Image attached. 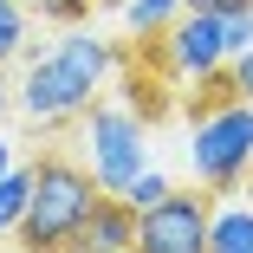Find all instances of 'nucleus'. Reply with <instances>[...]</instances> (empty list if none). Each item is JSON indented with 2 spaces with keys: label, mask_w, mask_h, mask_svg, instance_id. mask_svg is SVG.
Segmentation results:
<instances>
[{
  "label": "nucleus",
  "mask_w": 253,
  "mask_h": 253,
  "mask_svg": "<svg viewBox=\"0 0 253 253\" xmlns=\"http://www.w3.org/2000/svg\"><path fill=\"white\" fill-rule=\"evenodd\" d=\"M20 7H26L33 20H45V26H84L97 0H20Z\"/></svg>",
  "instance_id": "nucleus-13"
},
{
  "label": "nucleus",
  "mask_w": 253,
  "mask_h": 253,
  "mask_svg": "<svg viewBox=\"0 0 253 253\" xmlns=\"http://www.w3.org/2000/svg\"><path fill=\"white\" fill-rule=\"evenodd\" d=\"M234 78H227V65L221 72H208V78H195V91H188V124L195 117H208V111H221V104H234Z\"/></svg>",
  "instance_id": "nucleus-12"
},
{
  "label": "nucleus",
  "mask_w": 253,
  "mask_h": 253,
  "mask_svg": "<svg viewBox=\"0 0 253 253\" xmlns=\"http://www.w3.org/2000/svg\"><path fill=\"white\" fill-rule=\"evenodd\" d=\"M169 188H175V182H169L163 169H143V175H130V188H124V201H130V208L143 214V208H156V201H163Z\"/></svg>",
  "instance_id": "nucleus-14"
},
{
  "label": "nucleus",
  "mask_w": 253,
  "mask_h": 253,
  "mask_svg": "<svg viewBox=\"0 0 253 253\" xmlns=\"http://www.w3.org/2000/svg\"><path fill=\"white\" fill-rule=\"evenodd\" d=\"M26 39H33V13L20 0H0V65L26 59Z\"/></svg>",
  "instance_id": "nucleus-11"
},
{
  "label": "nucleus",
  "mask_w": 253,
  "mask_h": 253,
  "mask_svg": "<svg viewBox=\"0 0 253 253\" xmlns=\"http://www.w3.org/2000/svg\"><path fill=\"white\" fill-rule=\"evenodd\" d=\"M208 214L214 195L169 188L156 208L136 214V253H208Z\"/></svg>",
  "instance_id": "nucleus-5"
},
{
  "label": "nucleus",
  "mask_w": 253,
  "mask_h": 253,
  "mask_svg": "<svg viewBox=\"0 0 253 253\" xmlns=\"http://www.w3.org/2000/svg\"><path fill=\"white\" fill-rule=\"evenodd\" d=\"M97 7H124V0H97Z\"/></svg>",
  "instance_id": "nucleus-21"
},
{
  "label": "nucleus",
  "mask_w": 253,
  "mask_h": 253,
  "mask_svg": "<svg viewBox=\"0 0 253 253\" xmlns=\"http://www.w3.org/2000/svg\"><path fill=\"white\" fill-rule=\"evenodd\" d=\"M78 124H84V169H91V182L104 195H124L130 175L149 169V124L130 104H97V97H91V111Z\"/></svg>",
  "instance_id": "nucleus-4"
},
{
  "label": "nucleus",
  "mask_w": 253,
  "mask_h": 253,
  "mask_svg": "<svg viewBox=\"0 0 253 253\" xmlns=\"http://www.w3.org/2000/svg\"><path fill=\"white\" fill-rule=\"evenodd\" d=\"M0 253H26V247H20V240H13V247H0Z\"/></svg>",
  "instance_id": "nucleus-20"
},
{
  "label": "nucleus",
  "mask_w": 253,
  "mask_h": 253,
  "mask_svg": "<svg viewBox=\"0 0 253 253\" xmlns=\"http://www.w3.org/2000/svg\"><path fill=\"white\" fill-rule=\"evenodd\" d=\"M7 169H13V143L0 136V175H7Z\"/></svg>",
  "instance_id": "nucleus-19"
},
{
  "label": "nucleus",
  "mask_w": 253,
  "mask_h": 253,
  "mask_svg": "<svg viewBox=\"0 0 253 253\" xmlns=\"http://www.w3.org/2000/svg\"><path fill=\"white\" fill-rule=\"evenodd\" d=\"M26 195H33V169H26V163H13L7 175H0V240H13L20 214H26Z\"/></svg>",
  "instance_id": "nucleus-10"
},
{
  "label": "nucleus",
  "mask_w": 253,
  "mask_h": 253,
  "mask_svg": "<svg viewBox=\"0 0 253 253\" xmlns=\"http://www.w3.org/2000/svg\"><path fill=\"white\" fill-rule=\"evenodd\" d=\"M227 78H234V91H240L247 104H253V45H247V52H234V59H227Z\"/></svg>",
  "instance_id": "nucleus-16"
},
{
  "label": "nucleus",
  "mask_w": 253,
  "mask_h": 253,
  "mask_svg": "<svg viewBox=\"0 0 253 253\" xmlns=\"http://www.w3.org/2000/svg\"><path fill=\"white\" fill-rule=\"evenodd\" d=\"M188 13H240V7H253V0H182Z\"/></svg>",
  "instance_id": "nucleus-17"
},
{
  "label": "nucleus",
  "mask_w": 253,
  "mask_h": 253,
  "mask_svg": "<svg viewBox=\"0 0 253 253\" xmlns=\"http://www.w3.org/2000/svg\"><path fill=\"white\" fill-rule=\"evenodd\" d=\"M33 169V195H26V214L13 227V240L26 253H65L72 234L84 227L91 201H97V182L78 156H65V149H45V156L26 163Z\"/></svg>",
  "instance_id": "nucleus-2"
},
{
  "label": "nucleus",
  "mask_w": 253,
  "mask_h": 253,
  "mask_svg": "<svg viewBox=\"0 0 253 253\" xmlns=\"http://www.w3.org/2000/svg\"><path fill=\"white\" fill-rule=\"evenodd\" d=\"M188 169L208 195H234L247 188V169H253V104L234 97V104L195 117V136H188Z\"/></svg>",
  "instance_id": "nucleus-3"
},
{
  "label": "nucleus",
  "mask_w": 253,
  "mask_h": 253,
  "mask_svg": "<svg viewBox=\"0 0 253 253\" xmlns=\"http://www.w3.org/2000/svg\"><path fill=\"white\" fill-rule=\"evenodd\" d=\"M124 253H136V247H124Z\"/></svg>",
  "instance_id": "nucleus-23"
},
{
  "label": "nucleus",
  "mask_w": 253,
  "mask_h": 253,
  "mask_svg": "<svg viewBox=\"0 0 253 253\" xmlns=\"http://www.w3.org/2000/svg\"><path fill=\"white\" fill-rule=\"evenodd\" d=\"M124 26L136 33V39H163L169 26H175V13H182V0H124Z\"/></svg>",
  "instance_id": "nucleus-9"
},
{
  "label": "nucleus",
  "mask_w": 253,
  "mask_h": 253,
  "mask_svg": "<svg viewBox=\"0 0 253 253\" xmlns=\"http://www.w3.org/2000/svg\"><path fill=\"white\" fill-rule=\"evenodd\" d=\"M208 253H253V208H214L208 214Z\"/></svg>",
  "instance_id": "nucleus-8"
},
{
  "label": "nucleus",
  "mask_w": 253,
  "mask_h": 253,
  "mask_svg": "<svg viewBox=\"0 0 253 253\" xmlns=\"http://www.w3.org/2000/svg\"><path fill=\"white\" fill-rule=\"evenodd\" d=\"M221 39H227V59H234V52H247V45H253V7L221 13Z\"/></svg>",
  "instance_id": "nucleus-15"
},
{
  "label": "nucleus",
  "mask_w": 253,
  "mask_h": 253,
  "mask_svg": "<svg viewBox=\"0 0 253 253\" xmlns=\"http://www.w3.org/2000/svg\"><path fill=\"white\" fill-rule=\"evenodd\" d=\"M247 195H253V169H247Z\"/></svg>",
  "instance_id": "nucleus-22"
},
{
  "label": "nucleus",
  "mask_w": 253,
  "mask_h": 253,
  "mask_svg": "<svg viewBox=\"0 0 253 253\" xmlns=\"http://www.w3.org/2000/svg\"><path fill=\"white\" fill-rule=\"evenodd\" d=\"M124 247H136V208H130L124 195H104V188H97L91 214H84V227L72 234L65 253H124Z\"/></svg>",
  "instance_id": "nucleus-7"
},
{
  "label": "nucleus",
  "mask_w": 253,
  "mask_h": 253,
  "mask_svg": "<svg viewBox=\"0 0 253 253\" xmlns=\"http://www.w3.org/2000/svg\"><path fill=\"white\" fill-rule=\"evenodd\" d=\"M117 72V52L111 39H97L91 26H65V39L52 52L26 59L20 84H13V111L39 130H59V124H78L91 111V97L104 91V78Z\"/></svg>",
  "instance_id": "nucleus-1"
},
{
  "label": "nucleus",
  "mask_w": 253,
  "mask_h": 253,
  "mask_svg": "<svg viewBox=\"0 0 253 253\" xmlns=\"http://www.w3.org/2000/svg\"><path fill=\"white\" fill-rule=\"evenodd\" d=\"M163 45V72L169 78H182V84H195V78H208V72H221L227 65V39H221V13H175V26L156 39Z\"/></svg>",
  "instance_id": "nucleus-6"
},
{
  "label": "nucleus",
  "mask_w": 253,
  "mask_h": 253,
  "mask_svg": "<svg viewBox=\"0 0 253 253\" xmlns=\"http://www.w3.org/2000/svg\"><path fill=\"white\" fill-rule=\"evenodd\" d=\"M13 111V84H7V65H0V117Z\"/></svg>",
  "instance_id": "nucleus-18"
}]
</instances>
